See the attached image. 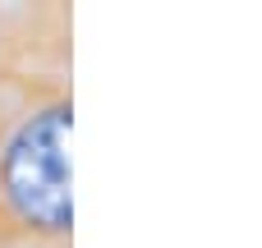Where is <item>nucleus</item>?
Returning a JSON list of instances; mask_svg holds the SVG:
<instances>
[{
  "instance_id": "obj_1",
  "label": "nucleus",
  "mask_w": 262,
  "mask_h": 248,
  "mask_svg": "<svg viewBox=\"0 0 262 248\" xmlns=\"http://www.w3.org/2000/svg\"><path fill=\"white\" fill-rule=\"evenodd\" d=\"M69 101L28 110L0 143V202L37 239L69 235Z\"/></svg>"
}]
</instances>
